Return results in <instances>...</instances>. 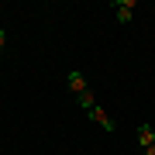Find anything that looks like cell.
I'll return each instance as SVG.
<instances>
[{
	"label": "cell",
	"mask_w": 155,
	"mask_h": 155,
	"mask_svg": "<svg viewBox=\"0 0 155 155\" xmlns=\"http://www.w3.org/2000/svg\"><path fill=\"white\" fill-rule=\"evenodd\" d=\"M134 7H138V4H134V0H114V11H117V21H121V24H127V21H131V14H134Z\"/></svg>",
	"instance_id": "6da1fadb"
},
{
	"label": "cell",
	"mask_w": 155,
	"mask_h": 155,
	"mask_svg": "<svg viewBox=\"0 0 155 155\" xmlns=\"http://www.w3.org/2000/svg\"><path fill=\"white\" fill-rule=\"evenodd\" d=\"M66 86H69V90H72L76 97L83 93V90H90V86H86V76H83V72H76V69H72L69 76H66Z\"/></svg>",
	"instance_id": "7a4b0ae2"
},
{
	"label": "cell",
	"mask_w": 155,
	"mask_h": 155,
	"mask_svg": "<svg viewBox=\"0 0 155 155\" xmlns=\"http://www.w3.org/2000/svg\"><path fill=\"white\" fill-rule=\"evenodd\" d=\"M86 114H90V121H97L104 131H114V121L107 117V110H104V107H93V110H86Z\"/></svg>",
	"instance_id": "3957f363"
},
{
	"label": "cell",
	"mask_w": 155,
	"mask_h": 155,
	"mask_svg": "<svg viewBox=\"0 0 155 155\" xmlns=\"http://www.w3.org/2000/svg\"><path fill=\"white\" fill-rule=\"evenodd\" d=\"M134 134H138V141L145 145V148L155 145V127H152V124H138V131H134Z\"/></svg>",
	"instance_id": "277c9868"
},
{
	"label": "cell",
	"mask_w": 155,
	"mask_h": 155,
	"mask_svg": "<svg viewBox=\"0 0 155 155\" xmlns=\"http://www.w3.org/2000/svg\"><path fill=\"white\" fill-rule=\"evenodd\" d=\"M76 100H79V107H83V110H93V107H97V97H93V90H83V93H79Z\"/></svg>",
	"instance_id": "5b68a950"
},
{
	"label": "cell",
	"mask_w": 155,
	"mask_h": 155,
	"mask_svg": "<svg viewBox=\"0 0 155 155\" xmlns=\"http://www.w3.org/2000/svg\"><path fill=\"white\" fill-rule=\"evenodd\" d=\"M4 45H7V31L0 28V52H4Z\"/></svg>",
	"instance_id": "8992f818"
},
{
	"label": "cell",
	"mask_w": 155,
	"mask_h": 155,
	"mask_svg": "<svg viewBox=\"0 0 155 155\" xmlns=\"http://www.w3.org/2000/svg\"><path fill=\"white\" fill-rule=\"evenodd\" d=\"M145 155H155V145H148V148H145Z\"/></svg>",
	"instance_id": "52a82bcc"
}]
</instances>
